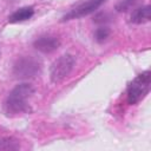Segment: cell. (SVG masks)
<instances>
[{
	"mask_svg": "<svg viewBox=\"0 0 151 151\" xmlns=\"http://www.w3.org/2000/svg\"><path fill=\"white\" fill-rule=\"evenodd\" d=\"M34 94V88L29 84L17 85L7 96L4 103V111L7 116H18L29 109V99Z\"/></svg>",
	"mask_w": 151,
	"mask_h": 151,
	"instance_id": "6da1fadb",
	"label": "cell"
},
{
	"mask_svg": "<svg viewBox=\"0 0 151 151\" xmlns=\"http://www.w3.org/2000/svg\"><path fill=\"white\" fill-rule=\"evenodd\" d=\"M151 87V72L147 70L138 74L127 85V101L131 105L139 103L149 93Z\"/></svg>",
	"mask_w": 151,
	"mask_h": 151,
	"instance_id": "7a4b0ae2",
	"label": "cell"
},
{
	"mask_svg": "<svg viewBox=\"0 0 151 151\" xmlns=\"http://www.w3.org/2000/svg\"><path fill=\"white\" fill-rule=\"evenodd\" d=\"M41 63L31 55L20 57L15 60L13 65V74L19 79L33 78L40 73Z\"/></svg>",
	"mask_w": 151,
	"mask_h": 151,
	"instance_id": "3957f363",
	"label": "cell"
},
{
	"mask_svg": "<svg viewBox=\"0 0 151 151\" xmlns=\"http://www.w3.org/2000/svg\"><path fill=\"white\" fill-rule=\"evenodd\" d=\"M74 63L76 60L72 54H63L58 59H55L50 67L51 81L57 84L64 80L73 70Z\"/></svg>",
	"mask_w": 151,
	"mask_h": 151,
	"instance_id": "277c9868",
	"label": "cell"
},
{
	"mask_svg": "<svg viewBox=\"0 0 151 151\" xmlns=\"http://www.w3.org/2000/svg\"><path fill=\"white\" fill-rule=\"evenodd\" d=\"M105 1L106 0H83L78 2L73 8H71L70 12L61 18V21H68V20L86 17L93 13L96 9H98Z\"/></svg>",
	"mask_w": 151,
	"mask_h": 151,
	"instance_id": "5b68a950",
	"label": "cell"
},
{
	"mask_svg": "<svg viewBox=\"0 0 151 151\" xmlns=\"http://www.w3.org/2000/svg\"><path fill=\"white\" fill-rule=\"evenodd\" d=\"M33 46L42 52V53H51L53 51H55L59 46H60V41L57 37H53V35H42V37H39L34 42H33Z\"/></svg>",
	"mask_w": 151,
	"mask_h": 151,
	"instance_id": "8992f818",
	"label": "cell"
},
{
	"mask_svg": "<svg viewBox=\"0 0 151 151\" xmlns=\"http://www.w3.org/2000/svg\"><path fill=\"white\" fill-rule=\"evenodd\" d=\"M150 19H151V8L149 5H146V6H142V7L136 8L131 14L130 21L132 24L140 25V24L149 22Z\"/></svg>",
	"mask_w": 151,
	"mask_h": 151,
	"instance_id": "52a82bcc",
	"label": "cell"
},
{
	"mask_svg": "<svg viewBox=\"0 0 151 151\" xmlns=\"http://www.w3.org/2000/svg\"><path fill=\"white\" fill-rule=\"evenodd\" d=\"M34 14V9L33 7H22L17 9L14 13H12L8 17V21L9 22H21L25 20H28L29 18H32V15Z\"/></svg>",
	"mask_w": 151,
	"mask_h": 151,
	"instance_id": "ba28073f",
	"label": "cell"
},
{
	"mask_svg": "<svg viewBox=\"0 0 151 151\" xmlns=\"http://www.w3.org/2000/svg\"><path fill=\"white\" fill-rule=\"evenodd\" d=\"M138 1L139 0H119L116 5V9L118 12H126L134 7L138 4Z\"/></svg>",
	"mask_w": 151,
	"mask_h": 151,
	"instance_id": "9c48e42d",
	"label": "cell"
},
{
	"mask_svg": "<svg viewBox=\"0 0 151 151\" xmlns=\"http://www.w3.org/2000/svg\"><path fill=\"white\" fill-rule=\"evenodd\" d=\"M109 35H110V28L109 27H99V28H97V31L94 33V38L98 42H103L104 40L107 39Z\"/></svg>",
	"mask_w": 151,
	"mask_h": 151,
	"instance_id": "30bf717a",
	"label": "cell"
}]
</instances>
